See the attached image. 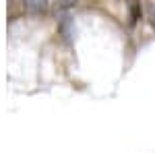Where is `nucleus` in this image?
Instances as JSON below:
<instances>
[{
    "instance_id": "f257e3e1",
    "label": "nucleus",
    "mask_w": 155,
    "mask_h": 153,
    "mask_svg": "<svg viewBox=\"0 0 155 153\" xmlns=\"http://www.w3.org/2000/svg\"><path fill=\"white\" fill-rule=\"evenodd\" d=\"M46 2H39V0H27L25 2V8L27 11H31V12H41V11H46Z\"/></svg>"
}]
</instances>
